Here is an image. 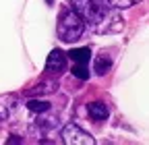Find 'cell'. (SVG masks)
Here are the masks:
<instances>
[{"label": "cell", "mask_w": 149, "mask_h": 145, "mask_svg": "<svg viewBox=\"0 0 149 145\" xmlns=\"http://www.w3.org/2000/svg\"><path fill=\"white\" fill-rule=\"evenodd\" d=\"M68 2L70 8L83 19V23H87L93 29H97L108 15V4L104 0H68Z\"/></svg>", "instance_id": "1"}, {"label": "cell", "mask_w": 149, "mask_h": 145, "mask_svg": "<svg viewBox=\"0 0 149 145\" xmlns=\"http://www.w3.org/2000/svg\"><path fill=\"white\" fill-rule=\"evenodd\" d=\"M83 31H85V23H83V19L72 8L60 15L58 27H56V33H58L60 42L72 44V42H77L81 35H83Z\"/></svg>", "instance_id": "2"}, {"label": "cell", "mask_w": 149, "mask_h": 145, "mask_svg": "<svg viewBox=\"0 0 149 145\" xmlns=\"http://www.w3.org/2000/svg\"><path fill=\"white\" fill-rule=\"evenodd\" d=\"M62 141L66 145H93L95 143V139H93L87 131H83L79 124H66L64 129H62Z\"/></svg>", "instance_id": "3"}, {"label": "cell", "mask_w": 149, "mask_h": 145, "mask_svg": "<svg viewBox=\"0 0 149 145\" xmlns=\"http://www.w3.org/2000/svg\"><path fill=\"white\" fill-rule=\"evenodd\" d=\"M66 68V54L62 50H52L46 60V70L48 72H62Z\"/></svg>", "instance_id": "4"}, {"label": "cell", "mask_w": 149, "mask_h": 145, "mask_svg": "<svg viewBox=\"0 0 149 145\" xmlns=\"http://www.w3.org/2000/svg\"><path fill=\"white\" fill-rule=\"evenodd\" d=\"M87 112H89V116L93 118V120H97V122H102V120H106L108 118V106L104 104V102H91L89 106H87Z\"/></svg>", "instance_id": "5"}, {"label": "cell", "mask_w": 149, "mask_h": 145, "mask_svg": "<svg viewBox=\"0 0 149 145\" xmlns=\"http://www.w3.org/2000/svg\"><path fill=\"white\" fill-rule=\"evenodd\" d=\"M110 66H112L110 56H108V54H100V56H97V60H95V66H93V70H95L100 77H104L106 72L110 70Z\"/></svg>", "instance_id": "6"}, {"label": "cell", "mask_w": 149, "mask_h": 145, "mask_svg": "<svg viewBox=\"0 0 149 145\" xmlns=\"http://www.w3.org/2000/svg\"><path fill=\"white\" fill-rule=\"evenodd\" d=\"M89 56H91L89 48H77V50L70 52V58L77 62V64H87L89 62Z\"/></svg>", "instance_id": "7"}, {"label": "cell", "mask_w": 149, "mask_h": 145, "mask_svg": "<svg viewBox=\"0 0 149 145\" xmlns=\"http://www.w3.org/2000/svg\"><path fill=\"white\" fill-rule=\"evenodd\" d=\"M104 2L108 6H112V8H128V6L141 2V0H104Z\"/></svg>", "instance_id": "8"}, {"label": "cell", "mask_w": 149, "mask_h": 145, "mask_svg": "<svg viewBox=\"0 0 149 145\" xmlns=\"http://www.w3.org/2000/svg\"><path fill=\"white\" fill-rule=\"evenodd\" d=\"M27 108H29L31 112H48L50 110V104L48 102H42V100H31L27 104Z\"/></svg>", "instance_id": "9"}, {"label": "cell", "mask_w": 149, "mask_h": 145, "mask_svg": "<svg viewBox=\"0 0 149 145\" xmlns=\"http://www.w3.org/2000/svg\"><path fill=\"white\" fill-rule=\"evenodd\" d=\"M72 75L79 77V79H89V70H87L85 64H77V66L72 68Z\"/></svg>", "instance_id": "10"}, {"label": "cell", "mask_w": 149, "mask_h": 145, "mask_svg": "<svg viewBox=\"0 0 149 145\" xmlns=\"http://www.w3.org/2000/svg\"><path fill=\"white\" fill-rule=\"evenodd\" d=\"M46 91H50V89H48L46 85H37L35 89H29V91H25V96H35V93H46Z\"/></svg>", "instance_id": "11"}, {"label": "cell", "mask_w": 149, "mask_h": 145, "mask_svg": "<svg viewBox=\"0 0 149 145\" xmlns=\"http://www.w3.org/2000/svg\"><path fill=\"white\" fill-rule=\"evenodd\" d=\"M6 118H8V108H6L4 104H0V122L6 120Z\"/></svg>", "instance_id": "12"}]
</instances>
